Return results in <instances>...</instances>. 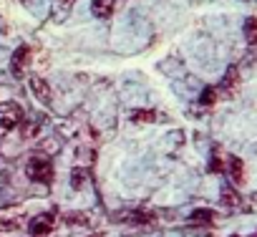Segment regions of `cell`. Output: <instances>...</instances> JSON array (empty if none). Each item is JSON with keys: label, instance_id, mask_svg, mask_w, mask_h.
<instances>
[{"label": "cell", "instance_id": "1", "mask_svg": "<svg viewBox=\"0 0 257 237\" xmlns=\"http://www.w3.org/2000/svg\"><path fill=\"white\" fill-rule=\"evenodd\" d=\"M26 174H28V179H33V182L48 184V182L53 179V167H51V162H48L46 157H33V159L28 162V167H26Z\"/></svg>", "mask_w": 257, "mask_h": 237}, {"label": "cell", "instance_id": "2", "mask_svg": "<svg viewBox=\"0 0 257 237\" xmlns=\"http://www.w3.org/2000/svg\"><path fill=\"white\" fill-rule=\"evenodd\" d=\"M23 108L18 103H0V129L3 132H13L16 127L23 124Z\"/></svg>", "mask_w": 257, "mask_h": 237}, {"label": "cell", "instance_id": "3", "mask_svg": "<svg viewBox=\"0 0 257 237\" xmlns=\"http://www.w3.org/2000/svg\"><path fill=\"white\" fill-rule=\"evenodd\" d=\"M23 209H0V232H13V229H18L21 227V222H23Z\"/></svg>", "mask_w": 257, "mask_h": 237}, {"label": "cell", "instance_id": "4", "mask_svg": "<svg viewBox=\"0 0 257 237\" xmlns=\"http://www.w3.org/2000/svg\"><path fill=\"white\" fill-rule=\"evenodd\" d=\"M51 229H53V217L51 214H41L31 222V234L33 237H46Z\"/></svg>", "mask_w": 257, "mask_h": 237}, {"label": "cell", "instance_id": "5", "mask_svg": "<svg viewBox=\"0 0 257 237\" xmlns=\"http://www.w3.org/2000/svg\"><path fill=\"white\" fill-rule=\"evenodd\" d=\"M31 91H33V93H36V98H41L43 103H48V101H51V86L46 83V78L33 76V78H31Z\"/></svg>", "mask_w": 257, "mask_h": 237}, {"label": "cell", "instance_id": "6", "mask_svg": "<svg viewBox=\"0 0 257 237\" xmlns=\"http://www.w3.org/2000/svg\"><path fill=\"white\" fill-rule=\"evenodd\" d=\"M227 172H229V177H232L234 184H242L244 182V164H242V159L229 157L227 159Z\"/></svg>", "mask_w": 257, "mask_h": 237}, {"label": "cell", "instance_id": "7", "mask_svg": "<svg viewBox=\"0 0 257 237\" xmlns=\"http://www.w3.org/2000/svg\"><path fill=\"white\" fill-rule=\"evenodd\" d=\"M91 11H93L96 18H103V21H106V18L113 13V0H93Z\"/></svg>", "mask_w": 257, "mask_h": 237}, {"label": "cell", "instance_id": "8", "mask_svg": "<svg viewBox=\"0 0 257 237\" xmlns=\"http://www.w3.org/2000/svg\"><path fill=\"white\" fill-rule=\"evenodd\" d=\"M28 56H31V48H28V46H21V48L13 53V71H16V73H18V71H23V66L31 61Z\"/></svg>", "mask_w": 257, "mask_h": 237}, {"label": "cell", "instance_id": "9", "mask_svg": "<svg viewBox=\"0 0 257 237\" xmlns=\"http://www.w3.org/2000/svg\"><path fill=\"white\" fill-rule=\"evenodd\" d=\"M212 219H214V212L212 209H197V212H192V222L194 224H212Z\"/></svg>", "mask_w": 257, "mask_h": 237}, {"label": "cell", "instance_id": "10", "mask_svg": "<svg viewBox=\"0 0 257 237\" xmlns=\"http://www.w3.org/2000/svg\"><path fill=\"white\" fill-rule=\"evenodd\" d=\"M244 36H247V41H249L252 46H257V18H249V21L244 23Z\"/></svg>", "mask_w": 257, "mask_h": 237}, {"label": "cell", "instance_id": "11", "mask_svg": "<svg viewBox=\"0 0 257 237\" xmlns=\"http://www.w3.org/2000/svg\"><path fill=\"white\" fill-rule=\"evenodd\" d=\"M71 184H73L76 189H81V187L86 184V169H73V172H71Z\"/></svg>", "mask_w": 257, "mask_h": 237}, {"label": "cell", "instance_id": "12", "mask_svg": "<svg viewBox=\"0 0 257 237\" xmlns=\"http://www.w3.org/2000/svg\"><path fill=\"white\" fill-rule=\"evenodd\" d=\"M66 222L68 224H88V214H83V212H68L66 214Z\"/></svg>", "mask_w": 257, "mask_h": 237}, {"label": "cell", "instance_id": "13", "mask_svg": "<svg viewBox=\"0 0 257 237\" xmlns=\"http://www.w3.org/2000/svg\"><path fill=\"white\" fill-rule=\"evenodd\" d=\"M132 118L134 122H154V111H134Z\"/></svg>", "mask_w": 257, "mask_h": 237}, {"label": "cell", "instance_id": "14", "mask_svg": "<svg viewBox=\"0 0 257 237\" xmlns=\"http://www.w3.org/2000/svg\"><path fill=\"white\" fill-rule=\"evenodd\" d=\"M234 83H237V71H234V68H229V71H227V76H224V88H227V91H232V88H234Z\"/></svg>", "mask_w": 257, "mask_h": 237}, {"label": "cell", "instance_id": "15", "mask_svg": "<svg viewBox=\"0 0 257 237\" xmlns=\"http://www.w3.org/2000/svg\"><path fill=\"white\" fill-rule=\"evenodd\" d=\"M202 101H204V103H212V101H214V91H212V88H209V91H204Z\"/></svg>", "mask_w": 257, "mask_h": 237}, {"label": "cell", "instance_id": "16", "mask_svg": "<svg viewBox=\"0 0 257 237\" xmlns=\"http://www.w3.org/2000/svg\"><path fill=\"white\" fill-rule=\"evenodd\" d=\"M58 3H61V6H66V8H68V6H71V3H73V0H58Z\"/></svg>", "mask_w": 257, "mask_h": 237}]
</instances>
